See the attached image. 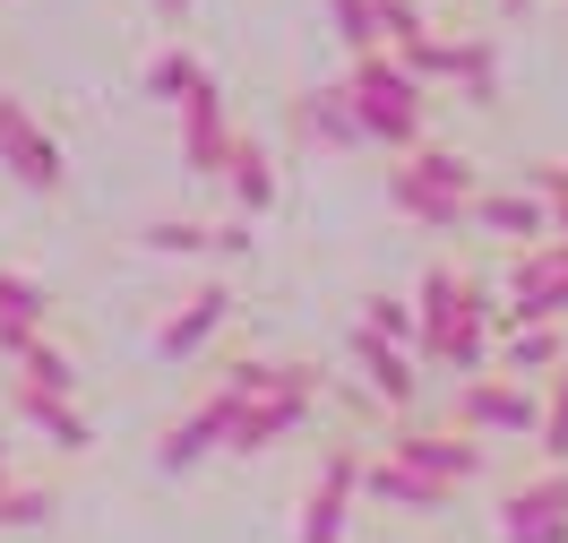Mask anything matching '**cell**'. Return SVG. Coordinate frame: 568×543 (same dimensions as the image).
<instances>
[{
	"label": "cell",
	"mask_w": 568,
	"mask_h": 543,
	"mask_svg": "<svg viewBox=\"0 0 568 543\" xmlns=\"http://www.w3.org/2000/svg\"><path fill=\"white\" fill-rule=\"evenodd\" d=\"M345 87H354V112H362V130H371V147L414 155L430 139V87H414L396 52H362L354 70H345Z\"/></svg>",
	"instance_id": "1"
},
{
	"label": "cell",
	"mask_w": 568,
	"mask_h": 543,
	"mask_svg": "<svg viewBox=\"0 0 568 543\" xmlns=\"http://www.w3.org/2000/svg\"><path fill=\"white\" fill-rule=\"evenodd\" d=\"M508 328H568V233L551 242H526L508 259V302H499ZM499 328V336H508Z\"/></svg>",
	"instance_id": "2"
},
{
	"label": "cell",
	"mask_w": 568,
	"mask_h": 543,
	"mask_svg": "<svg viewBox=\"0 0 568 543\" xmlns=\"http://www.w3.org/2000/svg\"><path fill=\"white\" fill-rule=\"evenodd\" d=\"M414 320H423V336H414V362H430V371H439L448 336H457L465 320H491V302H483V285L465 276L457 259H430L423 285H414Z\"/></svg>",
	"instance_id": "3"
},
{
	"label": "cell",
	"mask_w": 568,
	"mask_h": 543,
	"mask_svg": "<svg viewBox=\"0 0 568 543\" xmlns=\"http://www.w3.org/2000/svg\"><path fill=\"white\" fill-rule=\"evenodd\" d=\"M379 457H396V466H414V474H430V483H448V492H465L474 474H491V449L465 432V423H396Z\"/></svg>",
	"instance_id": "4"
},
{
	"label": "cell",
	"mask_w": 568,
	"mask_h": 543,
	"mask_svg": "<svg viewBox=\"0 0 568 543\" xmlns=\"http://www.w3.org/2000/svg\"><path fill=\"white\" fill-rule=\"evenodd\" d=\"M0 164H9L18 190H36V199H61V190H70L61 139H52L36 112H27V95H9V87H0Z\"/></svg>",
	"instance_id": "5"
},
{
	"label": "cell",
	"mask_w": 568,
	"mask_h": 543,
	"mask_svg": "<svg viewBox=\"0 0 568 543\" xmlns=\"http://www.w3.org/2000/svg\"><path fill=\"white\" fill-rule=\"evenodd\" d=\"M362 440H336L320 457V474H311V501H302V543H345V526H354V501H362Z\"/></svg>",
	"instance_id": "6"
},
{
	"label": "cell",
	"mask_w": 568,
	"mask_h": 543,
	"mask_svg": "<svg viewBox=\"0 0 568 543\" xmlns=\"http://www.w3.org/2000/svg\"><path fill=\"white\" fill-rule=\"evenodd\" d=\"M499 543H568V466H542L499 492Z\"/></svg>",
	"instance_id": "7"
},
{
	"label": "cell",
	"mask_w": 568,
	"mask_h": 543,
	"mask_svg": "<svg viewBox=\"0 0 568 543\" xmlns=\"http://www.w3.org/2000/svg\"><path fill=\"white\" fill-rule=\"evenodd\" d=\"M457 423L465 432H491V440H534L542 432V389H526V380H465L457 389Z\"/></svg>",
	"instance_id": "8"
},
{
	"label": "cell",
	"mask_w": 568,
	"mask_h": 543,
	"mask_svg": "<svg viewBox=\"0 0 568 543\" xmlns=\"http://www.w3.org/2000/svg\"><path fill=\"white\" fill-rule=\"evenodd\" d=\"M233 414H242V398H224V389H207L199 405H181L173 423H164V440H155V466H164V474L207 466L215 449L233 440Z\"/></svg>",
	"instance_id": "9"
},
{
	"label": "cell",
	"mask_w": 568,
	"mask_h": 543,
	"mask_svg": "<svg viewBox=\"0 0 568 543\" xmlns=\"http://www.w3.org/2000/svg\"><path fill=\"white\" fill-rule=\"evenodd\" d=\"M224 320H233V285H224V276H207V285L199 293H181L173 311H164V328H155V362H199L215 345V336H224Z\"/></svg>",
	"instance_id": "10"
},
{
	"label": "cell",
	"mask_w": 568,
	"mask_h": 543,
	"mask_svg": "<svg viewBox=\"0 0 568 543\" xmlns=\"http://www.w3.org/2000/svg\"><path fill=\"white\" fill-rule=\"evenodd\" d=\"M173 112H181V164H190V173H224V164H233V139H242L233 112H224V87L199 70Z\"/></svg>",
	"instance_id": "11"
},
{
	"label": "cell",
	"mask_w": 568,
	"mask_h": 543,
	"mask_svg": "<svg viewBox=\"0 0 568 543\" xmlns=\"http://www.w3.org/2000/svg\"><path fill=\"white\" fill-rule=\"evenodd\" d=\"M215 389H224V398H242V405H258V398H320V389H327V371H320V362H267V354H233Z\"/></svg>",
	"instance_id": "12"
},
{
	"label": "cell",
	"mask_w": 568,
	"mask_h": 543,
	"mask_svg": "<svg viewBox=\"0 0 568 543\" xmlns=\"http://www.w3.org/2000/svg\"><path fill=\"white\" fill-rule=\"evenodd\" d=\"M9 414H18L43 449H61V457H87V449H95V423H87L70 398H43V389H18V380H9Z\"/></svg>",
	"instance_id": "13"
},
{
	"label": "cell",
	"mask_w": 568,
	"mask_h": 543,
	"mask_svg": "<svg viewBox=\"0 0 568 543\" xmlns=\"http://www.w3.org/2000/svg\"><path fill=\"white\" fill-rule=\"evenodd\" d=\"M311 414H320V398H258V405L233 414V440H224V449H233V457H267V449H284Z\"/></svg>",
	"instance_id": "14"
},
{
	"label": "cell",
	"mask_w": 568,
	"mask_h": 543,
	"mask_svg": "<svg viewBox=\"0 0 568 543\" xmlns=\"http://www.w3.org/2000/svg\"><path fill=\"white\" fill-rule=\"evenodd\" d=\"M354 362H362V380H371V398H379V405H396V414L423 398V362L405 354V345H388V336L354 328Z\"/></svg>",
	"instance_id": "15"
},
{
	"label": "cell",
	"mask_w": 568,
	"mask_h": 543,
	"mask_svg": "<svg viewBox=\"0 0 568 543\" xmlns=\"http://www.w3.org/2000/svg\"><path fill=\"white\" fill-rule=\"evenodd\" d=\"M474 224H483V233H508L517 251H526V242H551V233H560V217H551L542 199H526L517 181H508V190H483V199H474Z\"/></svg>",
	"instance_id": "16"
},
{
	"label": "cell",
	"mask_w": 568,
	"mask_h": 543,
	"mask_svg": "<svg viewBox=\"0 0 568 543\" xmlns=\"http://www.w3.org/2000/svg\"><path fill=\"white\" fill-rule=\"evenodd\" d=\"M499 371L526 380V389H551L568 371V328H508L499 336Z\"/></svg>",
	"instance_id": "17"
},
{
	"label": "cell",
	"mask_w": 568,
	"mask_h": 543,
	"mask_svg": "<svg viewBox=\"0 0 568 543\" xmlns=\"http://www.w3.org/2000/svg\"><path fill=\"white\" fill-rule=\"evenodd\" d=\"M388 199L405 224H423V233H457V224H474V208L465 199H448V190H430L414 164H388Z\"/></svg>",
	"instance_id": "18"
},
{
	"label": "cell",
	"mask_w": 568,
	"mask_h": 543,
	"mask_svg": "<svg viewBox=\"0 0 568 543\" xmlns=\"http://www.w3.org/2000/svg\"><path fill=\"white\" fill-rule=\"evenodd\" d=\"M293 121H302L311 139H327V147H371V130H362L354 87H345V78H336V87H311V95L293 104Z\"/></svg>",
	"instance_id": "19"
},
{
	"label": "cell",
	"mask_w": 568,
	"mask_h": 543,
	"mask_svg": "<svg viewBox=\"0 0 568 543\" xmlns=\"http://www.w3.org/2000/svg\"><path fill=\"white\" fill-rule=\"evenodd\" d=\"M224 181H233V208H242V224H258L267 208H276V190H284V181H276V155L250 139V130L233 139V164H224Z\"/></svg>",
	"instance_id": "20"
},
{
	"label": "cell",
	"mask_w": 568,
	"mask_h": 543,
	"mask_svg": "<svg viewBox=\"0 0 568 543\" xmlns=\"http://www.w3.org/2000/svg\"><path fill=\"white\" fill-rule=\"evenodd\" d=\"M362 492H371V501H388V509H414V517H430V509L457 501L448 483H430V474L396 466V457H371V466H362Z\"/></svg>",
	"instance_id": "21"
},
{
	"label": "cell",
	"mask_w": 568,
	"mask_h": 543,
	"mask_svg": "<svg viewBox=\"0 0 568 543\" xmlns=\"http://www.w3.org/2000/svg\"><path fill=\"white\" fill-rule=\"evenodd\" d=\"M139 251H155V259H224V233L199 224V217H155V224H139Z\"/></svg>",
	"instance_id": "22"
},
{
	"label": "cell",
	"mask_w": 568,
	"mask_h": 543,
	"mask_svg": "<svg viewBox=\"0 0 568 543\" xmlns=\"http://www.w3.org/2000/svg\"><path fill=\"white\" fill-rule=\"evenodd\" d=\"M78 380H87L78 354H70V345H52V336H36V345L18 354V389H43V398H70L78 405Z\"/></svg>",
	"instance_id": "23"
},
{
	"label": "cell",
	"mask_w": 568,
	"mask_h": 543,
	"mask_svg": "<svg viewBox=\"0 0 568 543\" xmlns=\"http://www.w3.org/2000/svg\"><path fill=\"white\" fill-rule=\"evenodd\" d=\"M405 164H414V173H423L430 190H448V199H465V208L483 199V173H474V155H457V147L423 139V147H414V155H405Z\"/></svg>",
	"instance_id": "24"
},
{
	"label": "cell",
	"mask_w": 568,
	"mask_h": 543,
	"mask_svg": "<svg viewBox=\"0 0 568 543\" xmlns=\"http://www.w3.org/2000/svg\"><path fill=\"white\" fill-rule=\"evenodd\" d=\"M0 328H36V336H52V293H43V276L0 268Z\"/></svg>",
	"instance_id": "25"
},
{
	"label": "cell",
	"mask_w": 568,
	"mask_h": 543,
	"mask_svg": "<svg viewBox=\"0 0 568 543\" xmlns=\"http://www.w3.org/2000/svg\"><path fill=\"white\" fill-rule=\"evenodd\" d=\"M396 61H405V78H414V87H439V78H465V36H423V43H405Z\"/></svg>",
	"instance_id": "26"
},
{
	"label": "cell",
	"mask_w": 568,
	"mask_h": 543,
	"mask_svg": "<svg viewBox=\"0 0 568 543\" xmlns=\"http://www.w3.org/2000/svg\"><path fill=\"white\" fill-rule=\"evenodd\" d=\"M362 328H371V336H388V345H405V354H414V336H423V320H414V302H405V293H362Z\"/></svg>",
	"instance_id": "27"
},
{
	"label": "cell",
	"mask_w": 568,
	"mask_h": 543,
	"mask_svg": "<svg viewBox=\"0 0 568 543\" xmlns=\"http://www.w3.org/2000/svg\"><path fill=\"white\" fill-rule=\"evenodd\" d=\"M327 27L354 43V61H362V52H388V36H379V0H327Z\"/></svg>",
	"instance_id": "28"
},
{
	"label": "cell",
	"mask_w": 568,
	"mask_h": 543,
	"mask_svg": "<svg viewBox=\"0 0 568 543\" xmlns=\"http://www.w3.org/2000/svg\"><path fill=\"white\" fill-rule=\"evenodd\" d=\"M534 457H542V466H568V371L542 389V432H534Z\"/></svg>",
	"instance_id": "29"
},
{
	"label": "cell",
	"mask_w": 568,
	"mask_h": 543,
	"mask_svg": "<svg viewBox=\"0 0 568 543\" xmlns=\"http://www.w3.org/2000/svg\"><path fill=\"white\" fill-rule=\"evenodd\" d=\"M52 509H61L52 483H0V535H9V526H43Z\"/></svg>",
	"instance_id": "30"
},
{
	"label": "cell",
	"mask_w": 568,
	"mask_h": 543,
	"mask_svg": "<svg viewBox=\"0 0 568 543\" xmlns=\"http://www.w3.org/2000/svg\"><path fill=\"white\" fill-rule=\"evenodd\" d=\"M457 87H465V104H491V95H499V52L483 36H465V78H457Z\"/></svg>",
	"instance_id": "31"
},
{
	"label": "cell",
	"mask_w": 568,
	"mask_h": 543,
	"mask_svg": "<svg viewBox=\"0 0 568 543\" xmlns=\"http://www.w3.org/2000/svg\"><path fill=\"white\" fill-rule=\"evenodd\" d=\"M379 36H388V52L423 43L430 36V9H423V0H379Z\"/></svg>",
	"instance_id": "32"
},
{
	"label": "cell",
	"mask_w": 568,
	"mask_h": 543,
	"mask_svg": "<svg viewBox=\"0 0 568 543\" xmlns=\"http://www.w3.org/2000/svg\"><path fill=\"white\" fill-rule=\"evenodd\" d=\"M517 190H526V199H542V208H551V217H568V164H517Z\"/></svg>",
	"instance_id": "33"
},
{
	"label": "cell",
	"mask_w": 568,
	"mask_h": 543,
	"mask_svg": "<svg viewBox=\"0 0 568 543\" xmlns=\"http://www.w3.org/2000/svg\"><path fill=\"white\" fill-rule=\"evenodd\" d=\"M190 78H199V61H190V52H155V61H146V95L181 104V95H190Z\"/></svg>",
	"instance_id": "34"
},
{
	"label": "cell",
	"mask_w": 568,
	"mask_h": 543,
	"mask_svg": "<svg viewBox=\"0 0 568 543\" xmlns=\"http://www.w3.org/2000/svg\"><path fill=\"white\" fill-rule=\"evenodd\" d=\"M155 18H164V27H181V18H190V0H155Z\"/></svg>",
	"instance_id": "35"
},
{
	"label": "cell",
	"mask_w": 568,
	"mask_h": 543,
	"mask_svg": "<svg viewBox=\"0 0 568 543\" xmlns=\"http://www.w3.org/2000/svg\"><path fill=\"white\" fill-rule=\"evenodd\" d=\"M491 9H499V18H526V9H534V0H491Z\"/></svg>",
	"instance_id": "36"
},
{
	"label": "cell",
	"mask_w": 568,
	"mask_h": 543,
	"mask_svg": "<svg viewBox=\"0 0 568 543\" xmlns=\"http://www.w3.org/2000/svg\"><path fill=\"white\" fill-rule=\"evenodd\" d=\"M0 483H18V474H9V457H0Z\"/></svg>",
	"instance_id": "37"
},
{
	"label": "cell",
	"mask_w": 568,
	"mask_h": 543,
	"mask_svg": "<svg viewBox=\"0 0 568 543\" xmlns=\"http://www.w3.org/2000/svg\"><path fill=\"white\" fill-rule=\"evenodd\" d=\"M0 457H9V440H0Z\"/></svg>",
	"instance_id": "38"
},
{
	"label": "cell",
	"mask_w": 568,
	"mask_h": 543,
	"mask_svg": "<svg viewBox=\"0 0 568 543\" xmlns=\"http://www.w3.org/2000/svg\"><path fill=\"white\" fill-rule=\"evenodd\" d=\"M560 233H568V217H560Z\"/></svg>",
	"instance_id": "39"
}]
</instances>
